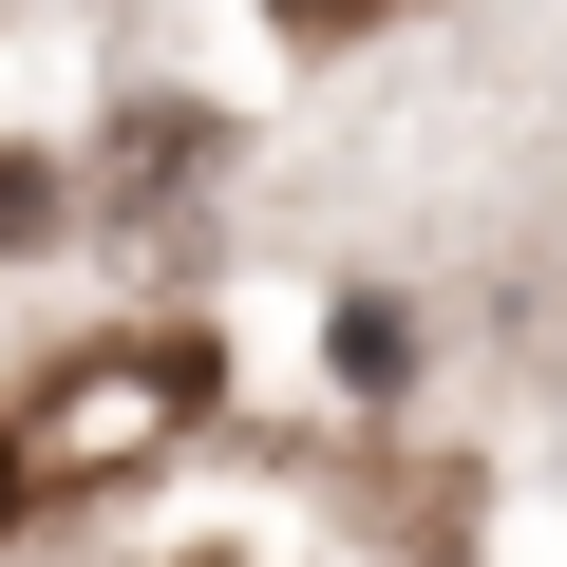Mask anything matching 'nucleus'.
Masks as SVG:
<instances>
[{"label": "nucleus", "mask_w": 567, "mask_h": 567, "mask_svg": "<svg viewBox=\"0 0 567 567\" xmlns=\"http://www.w3.org/2000/svg\"><path fill=\"white\" fill-rule=\"evenodd\" d=\"M208 416V341H95L0 416V511H95Z\"/></svg>", "instance_id": "f257e3e1"}, {"label": "nucleus", "mask_w": 567, "mask_h": 567, "mask_svg": "<svg viewBox=\"0 0 567 567\" xmlns=\"http://www.w3.org/2000/svg\"><path fill=\"white\" fill-rule=\"evenodd\" d=\"M189 171H208V114H133L114 133V208H189Z\"/></svg>", "instance_id": "f03ea898"}, {"label": "nucleus", "mask_w": 567, "mask_h": 567, "mask_svg": "<svg viewBox=\"0 0 567 567\" xmlns=\"http://www.w3.org/2000/svg\"><path fill=\"white\" fill-rule=\"evenodd\" d=\"M265 20H284V39H360L379 0H265Z\"/></svg>", "instance_id": "7ed1b4c3"}]
</instances>
